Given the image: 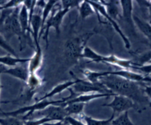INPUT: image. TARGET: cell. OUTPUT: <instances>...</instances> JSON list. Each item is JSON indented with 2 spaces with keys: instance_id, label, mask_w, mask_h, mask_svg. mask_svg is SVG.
I'll list each match as a JSON object with an SVG mask.
<instances>
[{
  "instance_id": "obj_28",
  "label": "cell",
  "mask_w": 151,
  "mask_h": 125,
  "mask_svg": "<svg viewBox=\"0 0 151 125\" xmlns=\"http://www.w3.org/2000/svg\"><path fill=\"white\" fill-rule=\"evenodd\" d=\"M0 48L6 50L9 54L15 57H18L15 50L8 43V41L6 40V39L4 37V36L1 33H0Z\"/></svg>"
},
{
  "instance_id": "obj_18",
  "label": "cell",
  "mask_w": 151,
  "mask_h": 125,
  "mask_svg": "<svg viewBox=\"0 0 151 125\" xmlns=\"http://www.w3.org/2000/svg\"><path fill=\"white\" fill-rule=\"evenodd\" d=\"M133 21L136 27L142 32L151 45V23L133 15Z\"/></svg>"
},
{
  "instance_id": "obj_21",
  "label": "cell",
  "mask_w": 151,
  "mask_h": 125,
  "mask_svg": "<svg viewBox=\"0 0 151 125\" xmlns=\"http://www.w3.org/2000/svg\"><path fill=\"white\" fill-rule=\"evenodd\" d=\"M58 1H48L46 2L44 8L42 9V13H41V27L40 29V32L39 33V39L42 38L43 34V29L44 25L49 18L51 11L54 6V5L57 3Z\"/></svg>"
},
{
  "instance_id": "obj_34",
  "label": "cell",
  "mask_w": 151,
  "mask_h": 125,
  "mask_svg": "<svg viewBox=\"0 0 151 125\" xmlns=\"http://www.w3.org/2000/svg\"><path fill=\"white\" fill-rule=\"evenodd\" d=\"M66 123L64 121H57L54 123L48 122L45 123L44 125H65Z\"/></svg>"
},
{
  "instance_id": "obj_7",
  "label": "cell",
  "mask_w": 151,
  "mask_h": 125,
  "mask_svg": "<svg viewBox=\"0 0 151 125\" xmlns=\"http://www.w3.org/2000/svg\"><path fill=\"white\" fill-rule=\"evenodd\" d=\"M101 106L111 108L115 117L125 112H128L130 109H133L136 112L141 113L140 109L133 100L127 97L119 94H115L113 96L111 102L108 103H104Z\"/></svg>"
},
{
  "instance_id": "obj_30",
  "label": "cell",
  "mask_w": 151,
  "mask_h": 125,
  "mask_svg": "<svg viewBox=\"0 0 151 125\" xmlns=\"http://www.w3.org/2000/svg\"><path fill=\"white\" fill-rule=\"evenodd\" d=\"M82 1L77 0H64L60 1L61 5L63 9H71L73 8H78Z\"/></svg>"
},
{
  "instance_id": "obj_1",
  "label": "cell",
  "mask_w": 151,
  "mask_h": 125,
  "mask_svg": "<svg viewBox=\"0 0 151 125\" xmlns=\"http://www.w3.org/2000/svg\"><path fill=\"white\" fill-rule=\"evenodd\" d=\"M99 82L112 93L130 99L141 113L150 107V101L143 90V83L130 80L111 74L109 71H99Z\"/></svg>"
},
{
  "instance_id": "obj_20",
  "label": "cell",
  "mask_w": 151,
  "mask_h": 125,
  "mask_svg": "<svg viewBox=\"0 0 151 125\" xmlns=\"http://www.w3.org/2000/svg\"><path fill=\"white\" fill-rule=\"evenodd\" d=\"M130 53L134 57L132 59L134 66H141L151 63V49L142 52H132Z\"/></svg>"
},
{
  "instance_id": "obj_11",
  "label": "cell",
  "mask_w": 151,
  "mask_h": 125,
  "mask_svg": "<svg viewBox=\"0 0 151 125\" xmlns=\"http://www.w3.org/2000/svg\"><path fill=\"white\" fill-rule=\"evenodd\" d=\"M116 94L114 93H91L86 94H81L76 96L73 99H70L65 103L63 104L61 106L64 107L67 104L71 103H82L86 104L91 100L103 98V97H109L110 96H113Z\"/></svg>"
},
{
  "instance_id": "obj_2",
  "label": "cell",
  "mask_w": 151,
  "mask_h": 125,
  "mask_svg": "<svg viewBox=\"0 0 151 125\" xmlns=\"http://www.w3.org/2000/svg\"><path fill=\"white\" fill-rule=\"evenodd\" d=\"M19 7L1 11L0 16V32L3 33L4 37L7 40L12 36H17L19 40V50L25 47L27 37L22 32L18 20ZM8 41V40H7Z\"/></svg>"
},
{
  "instance_id": "obj_15",
  "label": "cell",
  "mask_w": 151,
  "mask_h": 125,
  "mask_svg": "<svg viewBox=\"0 0 151 125\" xmlns=\"http://www.w3.org/2000/svg\"><path fill=\"white\" fill-rule=\"evenodd\" d=\"M18 20L21 28L22 33L27 37V33L31 32L30 30V23L29 19V12L27 7L24 4L20 6L18 12Z\"/></svg>"
},
{
  "instance_id": "obj_16",
  "label": "cell",
  "mask_w": 151,
  "mask_h": 125,
  "mask_svg": "<svg viewBox=\"0 0 151 125\" xmlns=\"http://www.w3.org/2000/svg\"><path fill=\"white\" fill-rule=\"evenodd\" d=\"M100 2L104 6L107 14L115 21L121 19L120 13V2L119 1H100Z\"/></svg>"
},
{
  "instance_id": "obj_26",
  "label": "cell",
  "mask_w": 151,
  "mask_h": 125,
  "mask_svg": "<svg viewBox=\"0 0 151 125\" xmlns=\"http://www.w3.org/2000/svg\"><path fill=\"white\" fill-rule=\"evenodd\" d=\"M26 83L30 91H34L41 85V79L36 73L29 74Z\"/></svg>"
},
{
  "instance_id": "obj_5",
  "label": "cell",
  "mask_w": 151,
  "mask_h": 125,
  "mask_svg": "<svg viewBox=\"0 0 151 125\" xmlns=\"http://www.w3.org/2000/svg\"><path fill=\"white\" fill-rule=\"evenodd\" d=\"M90 4L94 8L96 15L97 16V18L99 23H102L104 21H103L101 18V16H103L104 18L106 19V21L109 22L112 28L119 34V35L122 38V41L124 43V47L127 49H130L131 47V43L129 38L126 36V35L123 33L121 28L119 25L118 23L116 21L111 18L107 13L104 6L100 2V1H88Z\"/></svg>"
},
{
  "instance_id": "obj_29",
  "label": "cell",
  "mask_w": 151,
  "mask_h": 125,
  "mask_svg": "<svg viewBox=\"0 0 151 125\" xmlns=\"http://www.w3.org/2000/svg\"><path fill=\"white\" fill-rule=\"evenodd\" d=\"M51 120L47 117H40L39 119H31L23 120L24 125H44L45 123L51 122Z\"/></svg>"
},
{
  "instance_id": "obj_13",
  "label": "cell",
  "mask_w": 151,
  "mask_h": 125,
  "mask_svg": "<svg viewBox=\"0 0 151 125\" xmlns=\"http://www.w3.org/2000/svg\"><path fill=\"white\" fill-rule=\"evenodd\" d=\"M43 53L40 46L35 47V53L30 58L28 62V69L29 74L36 73V72L40 69L42 63Z\"/></svg>"
},
{
  "instance_id": "obj_22",
  "label": "cell",
  "mask_w": 151,
  "mask_h": 125,
  "mask_svg": "<svg viewBox=\"0 0 151 125\" xmlns=\"http://www.w3.org/2000/svg\"><path fill=\"white\" fill-rule=\"evenodd\" d=\"M29 58H19L18 57H15L10 54L5 56H0V63L7 66H16L17 64L25 63L29 62Z\"/></svg>"
},
{
  "instance_id": "obj_36",
  "label": "cell",
  "mask_w": 151,
  "mask_h": 125,
  "mask_svg": "<svg viewBox=\"0 0 151 125\" xmlns=\"http://www.w3.org/2000/svg\"><path fill=\"white\" fill-rule=\"evenodd\" d=\"M7 1H5V0H0V7L3 5Z\"/></svg>"
},
{
  "instance_id": "obj_27",
  "label": "cell",
  "mask_w": 151,
  "mask_h": 125,
  "mask_svg": "<svg viewBox=\"0 0 151 125\" xmlns=\"http://www.w3.org/2000/svg\"><path fill=\"white\" fill-rule=\"evenodd\" d=\"M0 125H24V122L17 117L5 116L0 118Z\"/></svg>"
},
{
  "instance_id": "obj_12",
  "label": "cell",
  "mask_w": 151,
  "mask_h": 125,
  "mask_svg": "<svg viewBox=\"0 0 151 125\" xmlns=\"http://www.w3.org/2000/svg\"><path fill=\"white\" fill-rule=\"evenodd\" d=\"M1 73L8 74L25 83L27 82L29 75L28 67L22 66H16L14 67H11L9 69H5L4 67L1 70Z\"/></svg>"
},
{
  "instance_id": "obj_32",
  "label": "cell",
  "mask_w": 151,
  "mask_h": 125,
  "mask_svg": "<svg viewBox=\"0 0 151 125\" xmlns=\"http://www.w3.org/2000/svg\"><path fill=\"white\" fill-rule=\"evenodd\" d=\"M64 121L66 124H69L70 125H86L83 121L72 116H67Z\"/></svg>"
},
{
  "instance_id": "obj_35",
  "label": "cell",
  "mask_w": 151,
  "mask_h": 125,
  "mask_svg": "<svg viewBox=\"0 0 151 125\" xmlns=\"http://www.w3.org/2000/svg\"><path fill=\"white\" fill-rule=\"evenodd\" d=\"M4 66H1L0 67V77H1V70L2 69H4ZM1 80V79H0ZM1 80H0V92H1ZM1 109H0V112H1Z\"/></svg>"
},
{
  "instance_id": "obj_4",
  "label": "cell",
  "mask_w": 151,
  "mask_h": 125,
  "mask_svg": "<svg viewBox=\"0 0 151 125\" xmlns=\"http://www.w3.org/2000/svg\"><path fill=\"white\" fill-rule=\"evenodd\" d=\"M70 11L69 9H63L61 7L60 1H57L54 5L50 15L48 18L44 29L42 38L45 42L46 48L48 46V35L50 29L53 28L57 35L60 33V26L66 14Z\"/></svg>"
},
{
  "instance_id": "obj_3",
  "label": "cell",
  "mask_w": 151,
  "mask_h": 125,
  "mask_svg": "<svg viewBox=\"0 0 151 125\" xmlns=\"http://www.w3.org/2000/svg\"><path fill=\"white\" fill-rule=\"evenodd\" d=\"M94 34L95 33L92 30L70 38L65 42L63 53L65 60L68 65H73L78 63L88 41Z\"/></svg>"
},
{
  "instance_id": "obj_25",
  "label": "cell",
  "mask_w": 151,
  "mask_h": 125,
  "mask_svg": "<svg viewBox=\"0 0 151 125\" xmlns=\"http://www.w3.org/2000/svg\"><path fill=\"white\" fill-rule=\"evenodd\" d=\"M111 125H136L132 122L129 116V112H125L115 117Z\"/></svg>"
},
{
  "instance_id": "obj_19",
  "label": "cell",
  "mask_w": 151,
  "mask_h": 125,
  "mask_svg": "<svg viewBox=\"0 0 151 125\" xmlns=\"http://www.w3.org/2000/svg\"><path fill=\"white\" fill-rule=\"evenodd\" d=\"M114 117L115 116L113 113L111 114L109 118L104 120L94 119L86 115L84 113L78 116V119L83 121L86 125H111V121Z\"/></svg>"
},
{
  "instance_id": "obj_9",
  "label": "cell",
  "mask_w": 151,
  "mask_h": 125,
  "mask_svg": "<svg viewBox=\"0 0 151 125\" xmlns=\"http://www.w3.org/2000/svg\"><path fill=\"white\" fill-rule=\"evenodd\" d=\"M120 6L122 10L121 19L126 23L130 31L134 36H137L136 26L133 21V1H119Z\"/></svg>"
},
{
  "instance_id": "obj_31",
  "label": "cell",
  "mask_w": 151,
  "mask_h": 125,
  "mask_svg": "<svg viewBox=\"0 0 151 125\" xmlns=\"http://www.w3.org/2000/svg\"><path fill=\"white\" fill-rule=\"evenodd\" d=\"M23 1H6L3 5L0 7V11L5 10V9H14L18 7H19L22 4Z\"/></svg>"
},
{
  "instance_id": "obj_24",
  "label": "cell",
  "mask_w": 151,
  "mask_h": 125,
  "mask_svg": "<svg viewBox=\"0 0 151 125\" xmlns=\"http://www.w3.org/2000/svg\"><path fill=\"white\" fill-rule=\"evenodd\" d=\"M86 104L82 103H71L67 104L64 106V109L68 116L72 115L79 116L84 113V109Z\"/></svg>"
},
{
  "instance_id": "obj_23",
  "label": "cell",
  "mask_w": 151,
  "mask_h": 125,
  "mask_svg": "<svg viewBox=\"0 0 151 125\" xmlns=\"http://www.w3.org/2000/svg\"><path fill=\"white\" fill-rule=\"evenodd\" d=\"M78 9L82 20H84L91 15H96L94 9L88 1H82Z\"/></svg>"
},
{
  "instance_id": "obj_14",
  "label": "cell",
  "mask_w": 151,
  "mask_h": 125,
  "mask_svg": "<svg viewBox=\"0 0 151 125\" xmlns=\"http://www.w3.org/2000/svg\"><path fill=\"white\" fill-rule=\"evenodd\" d=\"M41 27V14L34 13L30 21V30L33 38L35 47L40 46L39 33Z\"/></svg>"
},
{
  "instance_id": "obj_17",
  "label": "cell",
  "mask_w": 151,
  "mask_h": 125,
  "mask_svg": "<svg viewBox=\"0 0 151 125\" xmlns=\"http://www.w3.org/2000/svg\"><path fill=\"white\" fill-rule=\"evenodd\" d=\"M75 83H76V80L74 79H73L72 80H68V81L63 82L61 83H60V84L57 85V86H55V87H54L51 89V90L48 93H46L45 95H44L38 99L37 100V101H40V100H44V99H48V98L52 97V96H54L57 94L61 93L64 90L68 89L70 87H72L75 84Z\"/></svg>"
},
{
  "instance_id": "obj_8",
  "label": "cell",
  "mask_w": 151,
  "mask_h": 125,
  "mask_svg": "<svg viewBox=\"0 0 151 125\" xmlns=\"http://www.w3.org/2000/svg\"><path fill=\"white\" fill-rule=\"evenodd\" d=\"M47 117L52 121H64L68 116L64 107L60 105H50L44 109L34 112L29 119L32 117ZM28 120V119H27Z\"/></svg>"
},
{
  "instance_id": "obj_6",
  "label": "cell",
  "mask_w": 151,
  "mask_h": 125,
  "mask_svg": "<svg viewBox=\"0 0 151 125\" xmlns=\"http://www.w3.org/2000/svg\"><path fill=\"white\" fill-rule=\"evenodd\" d=\"M70 73L73 79L76 80L75 84L71 88L78 94L91 93H113L100 82L92 83L87 79H82L77 77L72 72H70Z\"/></svg>"
},
{
  "instance_id": "obj_33",
  "label": "cell",
  "mask_w": 151,
  "mask_h": 125,
  "mask_svg": "<svg viewBox=\"0 0 151 125\" xmlns=\"http://www.w3.org/2000/svg\"><path fill=\"white\" fill-rule=\"evenodd\" d=\"M143 90L146 96L150 101V107H151V86L143 84Z\"/></svg>"
},
{
  "instance_id": "obj_10",
  "label": "cell",
  "mask_w": 151,
  "mask_h": 125,
  "mask_svg": "<svg viewBox=\"0 0 151 125\" xmlns=\"http://www.w3.org/2000/svg\"><path fill=\"white\" fill-rule=\"evenodd\" d=\"M99 62L110 64L125 70H132L134 67L132 59L120 58L113 54L107 56L101 55Z\"/></svg>"
}]
</instances>
